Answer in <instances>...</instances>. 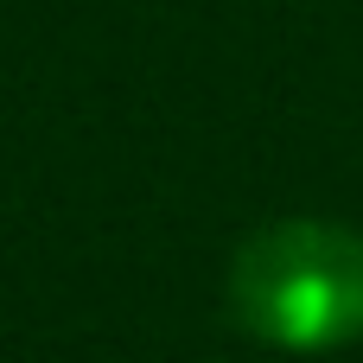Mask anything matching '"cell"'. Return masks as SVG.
Here are the masks:
<instances>
[{
  "mask_svg": "<svg viewBox=\"0 0 363 363\" xmlns=\"http://www.w3.org/2000/svg\"><path fill=\"white\" fill-rule=\"evenodd\" d=\"M230 319L268 351H345L363 338V230L332 217L262 223L230 262Z\"/></svg>",
  "mask_w": 363,
  "mask_h": 363,
  "instance_id": "cell-1",
  "label": "cell"
}]
</instances>
